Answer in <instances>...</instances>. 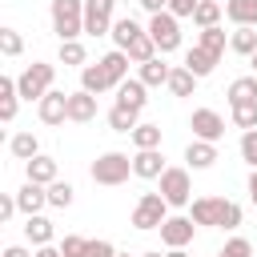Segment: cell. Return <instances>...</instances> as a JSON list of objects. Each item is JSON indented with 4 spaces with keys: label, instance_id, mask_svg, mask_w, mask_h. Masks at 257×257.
<instances>
[{
    "label": "cell",
    "instance_id": "52a82bcc",
    "mask_svg": "<svg viewBox=\"0 0 257 257\" xmlns=\"http://www.w3.org/2000/svg\"><path fill=\"white\" fill-rule=\"evenodd\" d=\"M189 128H193V141H209V145H217L225 137V120L217 108H193Z\"/></svg>",
    "mask_w": 257,
    "mask_h": 257
},
{
    "label": "cell",
    "instance_id": "7a4b0ae2",
    "mask_svg": "<svg viewBox=\"0 0 257 257\" xmlns=\"http://www.w3.org/2000/svg\"><path fill=\"white\" fill-rule=\"evenodd\" d=\"M52 80H56V68L52 64H28L20 76H16V88H20V100H44L48 92H52Z\"/></svg>",
    "mask_w": 257,
    "mask_h": 257
},
{
    "label": "cell",
    "instance_id": "ffe728a7",
    "mask_svg": "<svg viewBox=\"0 0 257 257\" xmlns=\"http://www.w3.org/2000/svg\"><path fill=\"white\" fill-rule=\"evenodd\" d=\"M24 173H28V181H32V185H44V189H48V185L56 181V161L40 153V157H32V161L24 165Z\"/></svg>",
    "mask_w": 257,
    "mask_h": 257
},
{
    "label": "cell",
    "instance_id": "f5cc1de1",
    "mask_svg": "<svg viewBox=\"0 0 257 257\" xmlns=\"http://www.w3.org/2000/svg\"><path fill=\"white\" fill-rule=\"evenodd\" d=\"M249 64H253V76H257V52H253V56H249Z\"/></svg>",
    "mask_w": 257,
    "mask_h": 257
},
{
    "label": "cell",
    "instance_id": "4dcf8cb0",
    "mask_svg": "<svg viewBox=\"0 0 257 257\" xmlns=\"http://www.w3.org/2000/svg\"><path fill=\"white\" fill-rule=\"evenodd\" d=\"M128 60L133 64H149V60H157V44H153V36H149V28L128 44Z\"/></svg>",
    "mask_w": 257,
    "mask_h": 257
},
{
    "label": "cell",
    "instance_id": "c3c4849f",
    "mask_svg": "<svg viewBox=\"0 0 257 257\" xmlns=\"http://www.w3.org/2000/svg\"><path fill=\"white\" fill-rule=\"evenodd\" d=\"M32 253H36V257H64L60 245H40V249H32Z\"/></svg>",
    "mask_w": 257,
    "mask_h": 257
},
{
    "label": "cell",
    "instance_id": "30bf717a",
    "mask_svg": "<svg viewBox=\"0 0 257 257\" xmlns=\"http://www.w3.org/2000/svg\"><path fill=\"white\" fill-rule=\"evenodd\" d=\"M193 233H197L193 217H169V221L161 225V241H165L169 249H185V245L193 241Z\"/></svg>",
    "mask_w": 257,
    "mask_h": 257
},
{
    "label": "cell",
    "instance_id": "8d00e7d4",
    "mask_svg": "<svg viewBox=\"0 0 257 257\" xmlns=\"http://www.w3.org/2000/svg\"><path fill=\"white\" fill-rule=\"evenodd\" d=\"M233 124L237 128H257V100H245V104H233Z\"/></svg>",
    "mask_w": 257,
    "mask_h": 257
},
{
    "label": "cell",
    "instance_id": "4fadbf2b",
    "mask_svg": "<svg viewBox=\"0 0 257 257\" xmlns=\"http://www.w3.org/2000/svg\"><path fill=\"white\" fill-rule=\"evenodd\" d=\"M128 52H120V48H112V52H104L100 56V68H104V76H108V84L112 88H120L124 80H128Z\"/></svg>",
    "mask_w": 257,
    "mask_h": 257
},
{
    "label": "cell",
    "instance_id": "603a6c76",
    "mask_svg": "<svg viewBox=\"0 0 257 257\" xmlns=\"http://www.w3.org/2000/svg\"><path fill=\"white\" fill-rule=\"evenodd\" d=\"M8 153L16 157V161H32V157H40V141H36V133H12V141H8Z\"/></svg>",
    "mask_w": 257,
    "mask_h": 257
},
{
    "label": "cell",
    "instance_id": "836d02e7",
    "mask_svg": "<svg viewBox=\"0 0 257 257\" xmlns=\"http://www.w3.org/2000/svg\"><path fill=\"white\" fill-rule=\"evenodd\" d=\"M128 137H133V145H137V149H161V124L141 120V124H137Z\"/></svg>",
    "mask_w": 257,
    "mask_h": 257
},
{
    "label": "cell",
    "instance_id": "f546056e",
    "mask_svg": "<svg viewBox=\"0 0 257 257\" xmlns=\"http://www.w3.org/2000/svg\"><path fill=\"white\" fill-rule=\"evenodd\" d=\"M229 52L253 56V52H257V28H233V32H229Z\"/></svg>",
    "mask_w": 257,
    "mask_h": 257
},
{
    "label": "cell",
    "instance_id": "8fae6325",
    "mask_svg": "<svg viewBox=\"0 0 257 257\" xmlns=\"http://www.w3.org/2000/svg\"><path fill=\"white\" fill-rule=\"evenodd\" d=\"M36 116H40L44 124H64V120H68V92L52 88V92L36 104Z\"/></svg>",
    "mask_w": 257,
    "mask_h": 257
},
{
    "label": "cell",
    "instance_id": "44dd1931",
    "mask_svg": "<svg viewBox=\"0 0 257 257\" xmlns=\"http://www.w3.org/2000/svg\"><path fill=\"white\" fill-rule=\"evenodd\" d=\"M221 201H225V197H197L193 209H189L193 225H217V217H221Z\"/></svg>",
    "mask_w": 257,
    "mask_h": 257
},
{
    "label": "cell",
    "instance_id": "7402d4cb",
    "mask_svg": "<svg viewBox=\"0 0 257 257\" xmlns=\"http://www.w3.org/2000/svg\"><path fill=\"white\" fill-rule=\"evenodd\" d=\"M225 16L237 28H257V0H229L225 4Z\"/></svg>",
    "mask_w": 257,
    "mask_h": 257
},
{
    "label": "cell",
    "instance_id": "ee69618b",
    "mask_svg": "<svg viewBox=\"0 0 257 257\" xmlns=\"http://www.w3.org/2000/svg\"><path fill=\"white\" fill-rule=\"evenodd\" d=\"M197 4H201V0H169V12L181 20V16H193V12H197Z\"/></svg>",
    "mask_w": 257,
    "mask_h": 257
},
{
    "label": "cell",
    "instance_id": "f907efd6",
    "mask_svg": "<svg viewBox=\"0 0 257 257\" xmlns=\"http://www.w3.org/2000/svg\"><path fill=\"white\" fill-rule=\"evenodd\" d=\"M165 257H189V253H185V249H169Z\"/></svg>",
    "mask_w": 257,
    "mask_h": 257
},
{
    "label": "cell",
    "instance_id": "277c9868",
    "mask_svg": "<svg viewBox=\"0 0 257 257\" xmlns=\"http://www.w3.org/2000/svg\"><path fill=\"white\" fill-rule=\"evenodd\" d=\"M165 221H169V201H165L161 193H141V201H137L128 225L141 229V233H149V229H161Z\"/></svg>",
    "mask_w": 257,
    "mask_h": 257
},
{
    "label": "cell",
    "instance_id": "7c38bea8",
    "mask_svg": "<svg viewBox=\"0 0 257 257\" xmlns=\"http://www.w3.org/2000/svg\"><path fill=\"white\" fill-rule=\"evenodd\" d=\"M16 205H20V213H24V217H36V213L48 205V189H44V185L24 181V185L16 189Z\"/></svg>",
    "mask_w": 257,
    "mask_h": 257
},
{
    "label": "cell",
    "instance_id": "74e56055",
    "mask_svg": "<svg viewBox=\"0 0 257 257\" xmlns=\"http://www.w3.org/2000/svg\"><path fill=\"white\" fill-rule=\"evenodd\" d=\"M0 52L12 60V56H20L24 52V36L16 32V28H0Z\"/></svg>",
    "mask_w": 257,
    "mask_h": 257
},
{
    "label": "cell",
    "instance_id": "e0dca14e",
    "mask_svg": "<svg viewBox=\"0 0 257 257\" xmlns=\"http://www.w3.org/2000/svg\"><path fill=\"white\" fill-rule=\"evenodd\" d=\"M217 60H221V56H213V52H205V48H197V44L185 52V68H189L197 80H205V76L217 68Z\"/></svg>",
    "mask_w": 257,
    "mask_h": 257
},
{
    "label": "cell",
    "instance_id": "5b68a950",
    "mask_svg": "<svg viewBox=\"0 0 257 257\" xmlns=\"http://www.w3.org/2000/svg\"><path fill=\"white\" fill-rule=\"evenodd\" d=\"M161 197L169 201V209H185V205H193V181H189V169H165V173H161Z\"/></svg>",
    "mask_w": 257,
    "mask_h": 257
},
{
    "label": "cell",
    "instance_id": "2e32d148",
    "mask_svg": "<svg viewBox=\"0 0 257 257\" xmlns=\"http://www.w3.org/2000/svg\"><path fill=\"white\" fill-rule=\"evenodd\" d=\"M24 237H28V245H52V237H56V229H52V221L44 217V213H36V217H28L24 221Z\"/></svg>",
    "mask_w": 257,
    "mask_h": 257
},
{
    "label": "cell",
    "instance_id": "9c48e42d",
    "mask_svg": "<svg viewBox=\"0 0 257 257\" xmlns=\"http://www.w3.org/2000/svg\"><path fill=\"white\" fill-rule=\"evenodd\" d=\"M165 169H169V165H165L161 149H137V153H133V177H141V181H161Z\"/></svg>",
    "mask_w": 257,
    "mask_h": 257
},
{
    "label": "cell",
    "instance_id": "d6a6232c",
    "mask_svg": "<svg viewBox=\"0 0 257 257\" xmlns=\"http://www.w3.org/2000/svg\"><path fill=\"white\" fill-rule=\"evenodd\" d=\"M173 96H193V88H197V76L181 64V68H173V76H169V84H165Z\"/></svg>",
    "mask_w": 257,
    "mask_h": 257
},
{
    "label": "cell",
    "instance_id": "bcb514c9",
    "mask_svg": "<svg viewBox=\"0 0 257 257\" xmlns=\"http://www.w3.org/2000/svg\"><path fill=\"white\" fill-rule=\"evenodd\" d=\"M137 4H141L149 16H157V12H169V0H137Z\"/></svg>",
    "mask_w": 257,
    "mask_h": 257
},
{
    "label": "cell",
    "instance_id": "7dc6e473",
    "mask_svg": "<svg viewBox=\"0 0 257 257\" xmlns=\"http://www.w3.org/2000/svg\"><path fill=\"white\" fill-rule=\"evenodd\" d=\"M0 257H36V253H28V249H24V245H8V249H4V253H0Z\"/></svg>",
    "mask_w": 257,
    "mask_h": 257
},
{
    "label": "cell",
    "instance_id": "6da1fadb",
    "mask_svg": "<svg viewBox=\"0 0 257 257\" xmlns=\"http://www.w3.org/2000/svg\"><path fill=\"white\" fill-rule=\"evenodd\" d=\"M48 16H52V32L60 40L84 36V0H52Z\"/></svg>",
    "mask_w": 257,
    "mask_h": 257
},
{
    "label": "cell",
    "instance_id": "484cf974",
    "mask_svg": "<svg viewBox=\"0 0 257 257\" xmlns=\"http://www.w3.org/2000/svg\"><path fill=\"white\" fill-rule=\"evenodd\" d=\"M80 88H84V92H92V96H100V92H108V88H112V84H108V76H104V68H100V60L80 68Z\"/></svg>",
    "mask_w": 257,
    "mask_h": 257
},
{
    "label": "cell",
    "instance_id": "f35d334b",
    "mask_svg": "<svg viewBox=\"0 0 257 257\" xmlns=\"http://www.w3.org/2000/svg\"><path fill=\"white\" fill-rule=\"evenodd\" d=\"M241 225V205L237 201H221V217H217V229H237Z\"/></svg>",
    "mask_w": 257,
    "mask_h": 257
},
{
    "label": "cell",
    "instance_id": "8992f818",
    "mask_svg": "<svg viewBox=\"0 0 257 257\" xmlns=\"http://www.w3.org/2000/svg\"><path fill=\"white\" fill-rule=\"evenodd\" d=\"M149 36H153V44H157L161 56H165V52H177V48H181V24H177V16H173V12L149 16Z\"/></svg>",
    "mask_w": 257,
    "mask_h": 257
},
{
    "label": "cell",
    "instance_id": "816d5d0a",
    "mask_svg": "<svg viewBox=\"0 0 257 257\" xmlns=\"http://www.w3.org/2000/svg\"><path fill=\"white\" fill-rule=\"evenodd\" d=\"M141 257H165V253H157V249H149V253H141Z\"/></svg>",
    "mask_w": 257,
    "mask_h": 257
},
{
    "label": "cell",
    "instance_id": "83f0119b",
    "mask_svg": "<svg viewBox=\"0 0 257 257\" xmlns=\"http://www.w3.org/2000/svg\"><path fill=\"white\" fill-rule=\"evenodd\" d=\"M137 124H141V112H133L128 104H112L108 108V128L112 133H133Z\"/></svg>",
    "mask_w": 257,
    "mask_h": 257
},
{
    "label": "cell",
    "instance_id": "3957f363",
    "mask_svg": "<svg viewBox=\"0 0 257 257\" xmlns=\"http://www.w3.org/2000/svg\"><path fill=\"white\" fill-rule=\"evenodd\" d=\"M128 173H133V157L128 153H100L96 161H92V169H88V177L96 181V185H124L128 181Z\"/></svg>",
    "mask_w": 257,
    "mask_h": 257
},
{
    "label": "cell",
    "instance_id": "db71d44e",
    "mask_svg": "<svg viewBox=\"0 0 257 257\" xmlns=\"http://www.w3.org/2000/svg\"><path fill=\"white\" fill-rule=\"evenodd\" d=\"M116 257H128V253H116Z\"/></svg>",
    "mask_w": 257,
    "mask_h": 257
},
{
    "label": "cell",
    "instance_id": "5bb4252c",
    "mask_svg": "<svg viewBox=\"0 0 257 257\" xmlns=\"http://www.w3.org/2000/svg\"><path fill=\"white\" fill-rule=\"evenodd\" d=\"M92 116H96V96L84 92V88L68 92V120H72V124H88Z\"/></svg>",
    "mask_w": 257,
    "mask_h": 257
},
{
    "label": "cell",
    "instance_id": "e575fe53",
    "mask_svg": "<svg viewBox=\"0 0 257 257\" xmlns=\"http://www.w3.org/2000/svg\"><path fill=\"white\" fill-rule=\"evenodd\" d=\"M221 8H225V4H217V0H201L197 12H193V24H197V28H217Z\"/></svg>",
    "mask_w": 257,
    "mask_h": 257
},
{
    "label": "cell",
    "instance_id": "9a60e30c",
    "mask_svg": "<svg viewBox=\"0 0 257 257\" xmlns=\"http://www.w3.org/2000/svg\"><path fill=\"white\" fill-rule=\"evenodd\" d=\"M116 104H128L133 112H141V108L149 104V88H145V80H141V76L124 80V84L116 88Z\"/></svg>",
    "mask_w": 257,
    "mask_h": 257
},
{
    "label": "cell",
    "instance_id": "ab89813d",
    "mask_svg": "<svg viewBox=\"0 0 257 257\" xmlns=\"http://www.w3.org/2000/svg\"><path fill=\"white\" fill-rule=\"evenodd\" d=\"M241 161H245L249 169H257V128L241 133Z\"/></svg>",
    "mask_w": 257,
    "mask_h": 257
},
{
    "label": "cell",
    "instance_id": "4316f807",
    "mask_svg": "<svg viewBox=\"0 0 257 257\" xmlns=\"http://www.w3.org/2000/svg\"><path fill=\"white\" fill-rule=\"evenodd\" d=\"M197 48H205V52H213V56H225V48H229L225 28H221V24H217V28H201V32H197Z\"/></svg>",
    "mask_w": 257,
    "mask_h": 257
},
{
    "label": "cell",
    "instance_id": "7bdbcfd3",
    "mask_svg": "<svg viewBox=\"0 0 257 257\" xmlns=\"http://www.w3.org/2000/svg\"><path fill=\"white\" fill-rule=\"evenodd\" d=\"M84 257H116V249H112V241L92 237V241H88V249H84Z\"/></svg>",
    "mask_w": 257,
    "mask_h": 257
},
{
    "label": "cell",
    "instance_id": "cb8c5ba5",
    "mask_svg": "<svg viewBox=\"0 0 257 257\" xmlns=\"http://www.w3.org/2000/svg\"><path fill=\"white\" fill-rule=\"evenodd\" d=\"M141 32H145V28H141V24L133 20V16H120V20L112 24V32H108V36H112V44H116L120 52H128V44H133V40H137Z\"/></svg>",
    "mask_w": 257,
    "mask_h": 257
},
{
    "label": "cell",
    "instance_id": "b9f144b4",
    "mask_svg": "<svg viewBox=\"0 0 257 257\" xmlns=\"http://www.w3.org/2000/svg\"><path fill=\"white\" fill-rule=\"evenodd\" d=\"M84 249H88V237H76V233H68V237L60 241V253H64V257H84Z\"/></svg>",
    "mask_w": 257,
    "mask_h": 257
},
{
    "label": "cell",
    "instance_id": "681fc988",
    "mask_svg": "<svg viewBox=\"0 0 257 257\" xmlns=\"http://www.w3.org/2000/svg\"><path fill=\"white\" fill-rule=\"evenodd\" d=\"M249 201H253V205H257V169H253V173H249Z\"/></svg>",
    "mask_w": 257,
    "mask_h": 257
},
{
    "label": "cell",
    "instance_id": "60d3db41",
    "mask_svg": "<svg viewBox=\"0 0 257 257\" xmlns=\"http://www.w3.org/2000/svg\"><path fill=\"white\" fill-rule=\"evenodd\" d=\"M217 257H253V245H249L245 237H229V241H225V249H221Z\"/></svg>",
    "mask_w": 257,
    "mask_h": 257
},
{
    "label": "cell",
    "instance_id": "f1b7e54d",
    "mask_svg": "<svg viewBox=\"0 0 257 257\" xmlns=\"http://www.w3.org/2000/svg\"><path fill=\"white\" fill-rule=\"evenodd\" d=\"M225 96H229V108L233 104H245V100H257V76H237L225 88Z\"/></svg>",
    "mask_w": 257,
    "mask_h": 257
},
{
    "label": "cell",
    "instance_id": "d4e9b609",
    "mask_svg": "<svg viewBox=\"0 0 257 257\" xmlns=\"http://www.w3.org/2000/svg\"><path fill=\"white\" fill-rule=\"evenodd\" d=\"M137 76L145 80V88H161V84H169V76H173V64H165V60L157 56V60L141 64V72H137Z\"/></svg>",
    "mask_w": 257,
    "mask_h": 257
},
{
    "label": "cell",
    "instance_id": "ac0fdd59",
    "mask_svg": "<svg viewBox=\"0 0 257 257\" xmlns=\"http://www.w3.org/2000/svg\"><path fill=\"white\" fill-rule=\"evenodd\" d=\"M16 104H20V88L12 76H0V120L12 124L16 120Z\"/></svg>",
    "mask_w": 257,
    "mask_h": 257
},
{
    "label": "cell",
    "instance_id": "1f68e13d",
    "mask_svg": "<svg viewBox=\"0 0 257 257\" xmlns=\"http://www.w3.org/2000/svg\"><path fill=\"white\" fill-rule=\"evenodd\" d=\"M60 64L64 68H84L88 64V52L80 40H60Z\"/></svg>",
    "mask_w": 257,
    "mask_h": 257
},
{
    "label": "cell",
    "instance_id": "f6af8a7d",
    "mask_svg": "<svg viewBox=\"0 0 257 257\" xmlns=\"http://www.w3.org/2000/svg\"><path fill=\"white\" fill-rule=\"evenodd\" d=\"M16 209H20L16 205V193H0V221H12Z\"/></svg>",
    "mask_w": 257,
    "mask_h": 257
},
{
    "label": "cell",
    "instance_id": "d590c367",
    "mask_svg": "<svg viewBox=\"0 0 257 257\" xmlns=\"http://www.w3.org/2000/svg\"><path fill=\"white\" fill-rule=\"evenodd\" d=\"M72 201H76V189H72L68 181H52V185H48V205H52V209H68Z\"/></svg>",
    "mask_w": 257,
    "mask_h": 257
},
{
    "label": "cell",
    "instance_id": "ba28073f",
    "mask_svg": "<svg viewBox=\"0 0 257 257\" xmlns=\"http://www.w3.org/2000/svg\"><path fill=\"white\" fill-rule=\"evenodd\" d=\"M112 4L116 0H84V36H108L112 32Z\"/></svg>",
    "mask_w": 257,
    "mask_h": 257
},
{
    "label": "cell",
    "instance_id": "11a10c76",
    "mask_svg": "<svg viewBox=\"0 0 257 257\" xmlns=\"http://www.w3.org/2000/svg\"><path fill=\"white\" fill-rule=\"evenodd\" d=\"M217 4H229V0H217Z\"/></svg>",
    "mask_w": 257,
    "mask_h": 257
},
{
    "label": "cell",
    "instance_id": "d6986e66",
    "mask_svg": "<svg viewBox=\"0 0 257 257\" xmlns=\"http://www.w3.org/2000/svg\"><path fill=\"white\" fill-rule=\"evenodd\" d=\"M185 161H189V169H213V161H217V145H209V141H189V149H185Z\"/></svg>",
    "mask_w": 257,
    "mask_h": 257
}]
</instances>
